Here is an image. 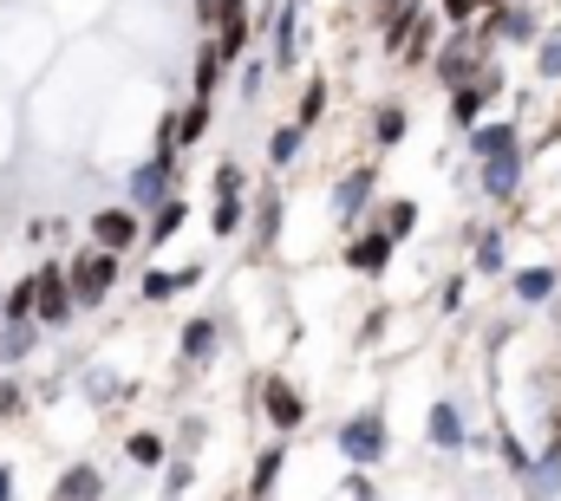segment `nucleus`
Instances as JSON below:
<instances>
[{
	"instance_id": "nucleus-1",
	"label": "nucleus",
	"mask_w": 561,
	"mask_h": 501,
	"mask_svg": "<svg viewBox=\"0 0 561 501\" xmlns=\"http://www.w3.org/2000/svg\"><path fill=\"white\" fill-rule=\"evenodd\" d=\"M333 443H340V456H346V463H359V469H379V463H386V450H392L386 410H359V417H346V423L333 430Z\"/></svg>"
},
{
	"instance_id": "nucleus-2",
	"label": "nucleus",
	"mask_w": 561,
	"mask_h": 501,
	"mask_svg": "<svg viewBox=\"0 0 561 501\" xmlns=\"http://www.w3.org/2000/svg\"><path fill=\"white\" fill-rule=\"evenodd\" d=\"M118 267H125V254H105V248L72 254V267H66L72 306H79V313H85V306H105V293H112V280H118Z\"/></svg>"
},
{
	"instance_id": "nucleus-3",
	"label": "nucleus",
	"mask_w": 561,
	"mask_h": 501,
	"mask_svg": "<svg viewBox=\"0 0 561 501\" xmlns=\"http://www.w3.org/2000/svg\"><path fill=\"white\" fill-rule=\"evenodd\" d=\"M72 287H66V267L59 260H46L39 273H33V326H72Z\"/></svg>"
},
{
	"instance_id": "nucleus-4",
	"label": "nucleus",
	"mask_w": 561,
	"mask_h": 501,
	"mask_svg": "<svg viewBox=\"0 0 561 501\" xmlns=\"http://www.w3.org/2000/svg\"><path fill=\"white\" fill-rule=\"evenodd\" d=\"M490 66H496V59L470 39V26H457V33H450V46L437 53V79H444V85H477Z\"/></svg>"
},
{
	"instance_id": "nucleus-5",
	"label": "nucleus",
	"mask_w": 561,
	"mask_h": 501,
	"mask_svg": "<svg viewBox=\"0 0 561 501\" xmlns=\"http://www.w3.org/2000/svg\"><path fill=\"white\" fill-rule=\"evenodd\" d=\"M490 98H503V72H496V66H490L477 85H450V125L457 130L483 125V118H490Z\"/></svg>"
},
{
	"instance_id": "nucleus-6",
	"label": "nucleus",
	"mask_w": 561,
	"mask_h": 501,
	"mask_svg": "<svg viewBox=\"0 0 561 501\" xmlns=\"http://www.w3.org/2000/svg\"><path fill=\"white\" fill-rule=\"evenodd\" d=\"M144 242V229H138V209H125V202H105L99 215H92V248H105V254H125V248H138Z\"/></svg>"
},
{
	"instance_id": "nucleus-7",
	"label": "nucleus",
	"mask_w": 561,
	"mask_h": 501,
	"mask_svg": "<svg viewBox=\"0 0 561 501\" xmlns=\"http://www.w3.org/2000/svg\"><path fill=\"white\" fill-rule=\"evenodd\" d=\"M262 417L275 423V436H294L307 423V397L287 384V377H262Z\"/></svg>"
},
{
	"instance_id": "nucleus-8",
	"label": "nucleus",
	"mask_w": 561,
	"mask_h": 501,
	"mask_svg": "<svg viewBox=\"0 0 561 501\" xmlns=\"http://www.w3.org/2000/svg\"><path fill=\"white\" fill-rule=\"evenodd\" d=\"M477 176H483V196H490V202H516V189H523V150L483 156V163H477Z\"/></svg>"
},
{
	"instance_id": "nucleus-9",
	"label": "nucleus",
	"mask_w": 561,
	"mask_h": 501,
	"mask_svg": "<svg viewBox=\"0 0 561 501\" xmlns=\"http://www.w3.org/2000/svg\"><path fill=\"white\" fill-rule=\"evenodd\" d=\"M170 170H176V163H163V156H150L144 170H131V183H125V209H157V202L170 196Z\"/></svg>"
},
{
	"instance_id": "nucleus-10",
	"label": "nucleus",
	"mask_w": 561,
	"mask_h": 501,
	"mask_svg": "<svg viewBox=\"0 0 561 501\" xmlns=\"http://www.w3.org/2000/svg\"><path fill=\"white\" fill-rule=\"evenodd\" d=\"M268 59H275V72H287V66L300 59V0H287L275 13V26H268Z\"/></svg>"
},
{
	"instance_id": "nucleus-11",
	"label": "nucleus",
	"mask_w": 561,
	"mask_h": 501,
	"mask_svg": "<svg viewBox=\"0 0 561 501\" xmlns=\"http://www.w3.org/2000/svg\"><path fill=\"white\" fill-rule=\"evenodd\" d=\"M523 496L529 501L561 496V443L549 450V456H529V463H523Z\"/></svg>"
},
{
	"instance_id": "nucleus-12",
	"label": "nucleus",
	"mask_w": 561,
	"mask_h": 501,
	"mask_svg": "<svg viewBox=\"0 0 561 501\" xmlns=\"http://www.w3.org/2000/svg\"><path fill=\"white\" fill-rule=\"evenodd\" d=\"M556 267H516L510 273V293H516V306H549L556 300Z\"/></svg>"
},
{
	"instance_id": "nucleus-13",
	"label": "nucleus",
	"mask_w": 561,
	"mask_h": 501,
	"mask_svg": "<svg viewBox=\"0 0 561 501\" xmlns=\"http://www.w3.org/2000/svg\"><path fill=\"white\" fill-rule=\"evenodd\" d=\"M503 150H523V130L510 125V118H483V125H470V156L483 163V156H503Z\"/></svg>"
},
{
	"instance_id": "nucleus-14",
	"label": "nucleus",
	"mask_w": 561,
	"mask_h": 501,
	"mask_svg": "<svg viewBox=\"0 0 561 501\" xmlns=\"http://www.w3.org/2000/svg\"><path fill=\"white\" fill-rule=\"evenodd\" d=\"M392 248H399V242H386V235H379V229H373V235H359V242H353V248H346V267H353V273H366V280H373V273H386V267H392Z\"/></svg>"
},
{
	"instance_id": "nucleus-15",
	"label": "nucleus",
	"mask_w": 561,
	"mask_h": 501,
	"mask_svg": "<svg viewBox=\"0 0 561 501\" xmlns=\"http://www.w3.org/2000/svg\"><path fill=\"white\" fill-rule=\"evenodd\" d=\"M366 196H373V170H346V176H340V189H333L340 222H353V215L366 209Z\"/></svg>"
},
{
	"instance_id": "nucleus-16",
	"label": "nucleus",
	"mask_w": 561,
	"mask_h": 501,
	"mask_svg": "<svg viewBox=\"0 0 561 501\" xmlns=\"http://www.w3.org/2000/svg\"><path fill=\"white\" fill-rule=\"evenodd\" d=\"M183 215H190V209H183V202H176V189H170V196L150 209V229H144V242H150V248H163V242L183 229Z\"/></svg>"
},
{
	"instance_id": "nucleus-17",
	"label": "nucleus",
	"mask_w": 561,
	"mask_h": 501,
	"mask_svg": "<svg viewBox=\"0 0 561 501\" xmlns=\"http://www.w3.org/2000/svg\"><path fill=\"white\" fill-rule=\"evenodd\" d=\"M424 436H431V443H444V450H463V417H457V404H431Z\"/></svg>"
},
{
	"instance_id": "nucleus-18",
	"label": "nucleus",
	"mask_w": 561,
	"mask_h": 501,
	"mask_svg": "<svg viewBox=\"0 0 561 501\" xmlns=\"http://www.w3.org/2000/svg\"><path fill=\"white\" fill-rule=\"evenodd\" d=\"M280 463H287V436L268 443V450L255 456V476H249V496H255V501H268V489L280 482Z\"/></svg>"
},
{
	"instance_id": "nucleus-19",
	"label": "nucleus",
	"mask_w": 561,
	"mask_h": 501,
	"mask_svg": "<svg viewBox=\"0 0 561 501\" xmlns=\"http://www.w3.org/2000/svg\"><path fill=\"white\" fill-rule=\"evenodd\" d=\"M300 150H307V130H300V125H280V130H268V163H275V170H287V163H300Z\"/></svg>"
},
{
	"instance_id": "nucleus-20",
	"label": "nucleus",
	"mask_w": 561,
	"mask_h": 501,
	"mask_svg": "<svg viewBox=\"0 0 561 501\" xmlns=\"http://www.w3.org/2000/svg\"><path fill=\"white\" fill-rule=\"evenodd\" d=\"M0 319L7 326H20V319H33V273H20L7 293H0Z\"/></svg>"
},
{
	"instance_id": "nucleus-21",
	"label": "nucleus",
	"mask_w": 561,
	"mask_h": 501,
	"mask_svg": "<svg viewBox=\"0 0 561 501\" xmlns=\"http://www.w3.org/2000/svg\"><path fill=\"white\" fill-rule=\"evenodd\" d=\"M53 501H99V469H85V463H79V469H66V476H59V489H53Z\"/></svg>"
},
{
	"instance_id": "nucleus-22",
	"label": "nucleus",
	"mask_w": 561,
	"mask_h": 501,
	"mask_svg": "<svg viewBox=\"0 0 561 501\" xmlns=\"http://www.w3.org/2000/svg\"><path fill=\"white\" fill-rule=\"evenodd\" d=\"M405 125H412V118H405V105H379V118H373V143H379V150L405 143Z\"/></svg>"
},
{
	"instance_id": "nucleus-23",
	"label": "nucleus",
	"mask_w": 561,
	"mask_h": 501,
	"mask_svg": "<svg viewBox=\"0 0 561 501\" xmlns=\"http://www.w3.org/2000/svg\"><path fill=\"white\" fill-rule=\"evenodd\" d=\"M419 229V202H386V215H379V235L386 242H405Z\"/></svg>"
},
{
	"instance_id": "nucleus-24",
	"label": "nucleus",
	"mask_w": 561,
	"mask_h": 501,
	"mask_svg": "<svg viewBox=\"0 0 561 501\" xmlns=\"http://www.w3.org/2000/svg\"><path fill=\"white\" fill-rule=\"evenodd\" d=\"M209 352H216V319H190V326H183V359L203 365Z\"/></svg>"
},
{
	"instance_id": "nucleus-25",
	"label": "nucleus",
	"mask_w": 561,
	"mask_h": 501,
	"mask_svg": "<svg viewBox=\"0 0 561 501\" xmlns=\"http://www.w3.org/2000/svg\"><path fill=\"white\" fill-rule=\"evenodd\" d=\"M320 118H327V79H307V92H300V112H294V125L313 130Z\"/></svg>"
},
{
	"instance_id": "nucleus-26",
	"label": "nucleus",
	"mask_w": 561,
	"mask_h": 501,
	"mask_svg": "<svg viewBox=\"0 0 561 501\" xmlns=\"http://www.w3.org/2000/svg\"><path fill=\"white\" fill-rule=\"evenodd\" d=\"M216 79H222V53L203 39V53H196V98H216Z\"/></svg>"
},
{
	"instance_id": "nucleus-27",
	"label": "nucleus",
	"mask_w": 561,
	"mask_h": 501,
	"mask_svg": "<svg viewBox=\"0 0 561 501\" xmlns=\"http://www.w3.org/2000/svg\"><path fill=\"white\" fill-rule=\"evenodd\" d=\"M190 280H196V273H163V267H157V273H144V300H150V306H157V300H176Z\"/></svg>"
},
{
	"instance_id": "nucleus-28",
	"label": "nucleus",
	"mask_w": 561,
	"mask_h": 501,
	"mask_svg": "<svg viewBox=\"0 0 561 501\" xmlns=\"http://www.w3.org/2000/svg\"><path fill=\"white\" fill-rule=\"evenodd\" d=\"M26 352H33V319H20V326L0 333V365H20Z\"/></svg>"
},
{
	"instance_id": "nucleus-29",
	"label": "nucleus",
	"mask_w": 561,
	"mask_h": 501,
	"mask_svg": "<svg viewBox=\"0 0 561 501\" xmlns=\"http://www.w3.org/2000/svg\"><path fill=\"white\" fill-rule=\"evenodd\" d=\"M209 229H216V235H236V229H242V196H216Z\"/></svg>"
},
{
	"instance_id": "nucleus-30",
	"label": "nucleus",
	"mask_w": 561,
	"mask_h": 501,
	"mask_svg": "<svg viewBox=\"0 0 561 501\" xmlns=\"http://www.w3.org/2000/svg\"><path fill=\"white\" fill-rule=\"evenodd\" d=\"M470 267H477V273H503V235H496V229H490V235L477 242V254H470Z\"/></svg>"
},
{
	"instance_id": "nucleus-31",
	"label": "nucleus",
	"mask_w": 561,
	"mask_h": 501,
	"mask_svg": "<svg viewBox=\"0 0 561 501\" xmlns=\"http://www.w3.org/2000/svg\"><path fill=\"white\" fill-rule=\"evenodd\" d=\"M203 130H209V98H196V105H190V112L176 118V143H196Z\"/></svg>"
},
{
	"instance_id": "nucleus-32",
	"label": "nucleus",
	"mask_w": 561,
	"mask_h": 501,
	"mask_svg": "<svg viewBox=\"0 0 561 501\" xmlns=\"http://www.w3.org/2000/svg\"><path fill=\"white\" fill-rule=\"evenodd\" d=\"M125 450H131V463H138V469H157V463H163V436H150V430H138Z\"/></svg>"
},
{
	"instance_id": "nucleus-33",
	"label": "nucleus",
	"mask_w": 561,
	"mask_h": 501,
	"mask_svg": "<svg viewBox=\"0 0 561 501\" xmlns=\"http://www.w3.org/2000/svg\"><path fill=\"white\" fill-rule=\"evenodd\" d=\"M255 202H262V222H255V248H268V242H275V222H280V196L268 189V196H255Z\"/></svg>"
},
{
	"instance_id": "nucleus-34",
	"label": "nucleus",
	"mask_w": 561,
	"mask_h": 501,
	"mask_svg": "<svg viewBox=\"0 0 561 501\" xmlns=\"http://www.w3.org/2000/svg\"><path fill=\"white\" fill-rule=\"evenodd\" d=\"M20 410H26V391H20L13 377H0V423H13Z\"/></svg>"
},
{
	"instance_id": "nucleus-35",
	"label": "nucleus",
	"mask_w": 561,
	"mask_h": 501,
	"mask_svg": "<svg viewBox=\"0 0 561 501\" xmlns=\"http://www.w3.org/2000/svg\"><path fill=\"white\" fill-rule=\"evenodd\" d=\"M536 72H542V79H561V33L536 46Z\"/></svg>"
},
{
	"instance_id": "nucleus-36",
	"label": "nucleus",
	"mask_w": 561,
	"mask_h": 501,
	"mask_svg": "<svg viewBox=\"0 0 561 501\" xmlns=\"http://www.w3.org/2000/svg\"><path fill=\"white\" fill-rule=\"evenodd\" d=\"M437 7H444V20H450V26H470V20L483 13V0H437Z\"/></svg>"
},
{
	"instance_id": "nucleus-37",
	"label": "nucleus",
	"mask_w": 561,
	"mask_h": 501,
	"mask_svg": "<svg viewBox=\"0 0 561 501\" xmlns=\"http://www.w3.org/2000/svg\"><path fill=\"white\" fill-rule=\"evenodd\" d=\"M216 196H242V170L236 163H216Z\"/></svg>"
},
{
	"instance_id": "nucleus-38",
	"label": "nucleus",
	"mask_w": 561,
	"mask_h": 501,
	"mask_svg": "<svg viewBox=\"0 0 561 501\" xmlns=\"http://www.w3.org/2000/svg\"><path fill=\"white\" fill-rule=\"evenodd\" d=\"M222 20H249V0H216V26Z\"/></svg>"
},
{
	"instance_id": "nucleus-39",
	"label": "nucleus",
	"mask_w": 561,
	"mask_h": 501,
	"mask_svg": "<svg viewBox=\"0 0 561 501\" xmlns=\"http://www.w3.org/2000/svg\"><path fill=\"white\" fill-rule=\"evenodd\" d=\"M112 391H118V377H112V372H92V397H99V404H105Z\"/></svg>"
},
{
	"instance_id": "nucleus-40",
	"label": "nucleus",
	"mask_w": 561,
	"mask_h": 501,
	"mask_svg": "<svg viewBox=\"0 0 561 501\" xmlns=\"http://www.w3.org/2000/svg\"><path fill=\"white\" fill-rule=\"evenodd\" d=\"M13 496V469H7V463H0V501Z\"/></svg>"
}]
</instances>
